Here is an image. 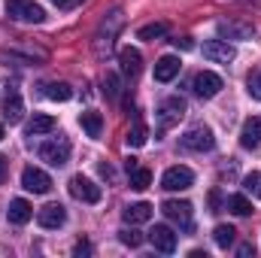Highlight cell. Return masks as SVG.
I'll return each instance as SVG.
<instances>
[{
	"label": "cell",
	"mask_w": 261,
	"mask_h": 258,
	"mask_svg": "<svg viewBox=\"0 0 261 258\" xmlns=\"http://www.w3.org/2000/svg\"><path fill=\"white\" fill-rule=\"evenodd\" d=\"M21 116H24L21 94H18V91H9V94H6V100H3V119H6L9 125H18V122H21Z\"/></svg>",
	"instance_id": "2e32d148"
},
{
	"label": "cell",
	"mask_w": 261,
	"mask_h": 258,
	"mask_svg": "<svg viewBox=\"0 0 261 258\" xmlns=\"http://www.w3.org/2000/svg\"><path fill=\"white\" fill-rule=\"evenodd\" d=\"M6 15L12 21H31V24H40L46 18L43 6H37L34 0H6Z\"/></svg>",
	"instance_id": "6da1fadb"
},
{
	"label": "cell",
	"mask_w": 261,
	"mask_h": 258,
	"mask_svg": "<svg viewBox=\"0 0 261 258\" xmlns=\"http://www.w3.org/2000/svg\"><path fill=\"white\" fill-rule=\"evenodd\" d=\"M213 240H216V246L228 249V246L237 240V231H234L231 225H216V231H213Z\"/></svg>",
	"instance_id": "cb8c5ba5"
},
{
	"label": "cell",
	"mask_w": 261,
	"mask_h": 258,
	"mask_svg": "<svg viewBox=\"0 0 261 258\" xmlns=\"http://www.w3.org/2000/svg\"><path fill=\"white\" fill-rule=\"evenodd\" d=\"M70 194L76 197V200H82V203H97L100 200V186H94L88 176H82V173H76L73 179H70Z\"/></svg>",
	"instance_id": "5b68a950"
},
{
	"label": "cell",
	"mask_w": 261,
	"mask_h": 258,
	"mask_svg": "<svg viewBox=\"0 0 261 258\" xmlns=\"http://www.w3.org/2000/svg\"><path fill=\"white\" fill-rule=\"evenodd\" d=\"M161 213L170 222H179L186 231H192V203L189 200H164L161 203Z\"/></svg>",
	"instance_id": "ba28073f"
},
{
	"label": "cell",
	"mask_w": 261,
	"mask_h": 258,
	"mask_svg": "<svg viewBox=\"0 0 261 258\" xmlns=\"http://www.w3.org/2000/svg\"><path fill=\"white\" fill-rule=\"evenodd\" d=\"M3 179H6V158L0 155V186H3Z\"/></svg>",
	"instance_id": "8d00e7d4"
},
{
	"label": "cell",
	"mask_w": 261,
	"mask_h": 258,
	"mask_svg": "<svg viewBox=\"0 0 261 258\" xmlns=\"http://www.w3.org/2000/svg\"><path fill=\"white\" fill-rule=\"evenodd\" d=\"M173 46H176V49H182V52H192V49H195L192 37H176V40H173Z\"/></svg>",
	"instance_id": "1f68e13d"
},
{
	"label": "cell",
	"mask_w": 261,
	"mask_h": 258,
	"mask_svg": "<svg viewBox=\"0 0 261 258\" xmlns=\"http://www.w3.org/2000/svg\"><path fill=\"white\" fill-rule=\"evenodd\" d=\"M234 216H249L252 213V200L246 194H228V203H225Z\"/></svg>",
	"instance_id": "603a6c76"
},
{
	"label": "cell",
	"mask_w": 261,
	"mask_h": 258,
	"mask_svg": "<svg viewBox=\"0 0 261 258\" xmlns=\"http://www.w3.org/2000/svg\"><path fill=\"white\" fill-rule=\"evenodd\" d=\"M3 134H6V131H3V125H0V140H3Z\"/></svg>",
	"instance_id": "f35d334b"
},
{
	"label": "cell",
	"mask_w": 261,
	"mask_h": 258,
	"mask_svg": "<svg viewBox=\"0 0 261 258\" xmlns=\"http://www.w3.org/2000/svg\"><path fill=\"white\" fill-rule=\"evenodd\" d=\"M128 176H130V189L134 192H146L152 186V170L149 167H134Z\"/></svg>",
	"instance_id": "7402d4cb"
},
{
	"label": "cell",
	"mask_w": 261,
	"mask_h": 258,
	"mask_svg": "<svg viewBox=\"0 0 261 258\" xmlns=\"http://www.w3.org/2000/svg\"><path fill=\"white\" fill-rule=\"evenodd\" d=\"M28 137H43V134H52L55 131V119L46 116V113H34V119L28 122Z\"/></svg>",
	"instance_id": "44dd1931"
},
{
	"label": "cell",
	"mask_w": 261,
	"mask_h": 258,
	"mask_svg": "<svg viewBox=\"0 0 261 258\" xmlns=\"http://www.w3.org/2000/svg\"><path fill=\"white\" fill-rule=\"evenodd\" d=\"M40 158L52 167H64L70 161V140L67 137H55V140H46L40 146Z\"/></svg>",
	"instance_id": "7a4b0ae2"
},
{
	"label": "cell",
	"mask_w": 261,
	"mask_h": 258,
	"mask_svg": "<svg viewBox=\"0 0 261 258\" xmlns=\"http://www.w3.org/2000/svg\"><path fill=\"white\" fill-rule=\"evenodd\" d=\"M167 34V24L164 21H152V24H143L140 31H137V40H158V37H164Z\"/></svg>",
	"instance_id": "d4e9b609"
},
{
	"label": "cell",
	"mask_w": 261,
	"mask_h": 258,
	"mask_svg": "<svg viewBox=\"0 0 261 258\" xmlns=\"http://www.w3.org/2000/svg\"><path fill=\"white\" fill-rule=\"evenodd\" d=\"M219 200H222L219 192H210V207H213V213H219Z\"/></svg>",
	"instance_id": "e575fe53"
},
{
	"label": "cell",
	"mask_w": 261,
	"mask_h": 258,
	"mask_svg": "<svg viewBox=\"0 0 261 258\" xmlns=\"http://www.w3.org/2000/svg\"><path fill=\"white\" fill-rule=\"evenodd\" d=\"M79 125H82V131H85L91 140H97V137L103 134V116L94 113V110H85V113L79 116Z\"/></svg>",
	"instance_id": "ffe728a7"
},
{
	"label": "cell",
	"mask_w": 261,
	"mask_h": 258,
	"mask_svg": "<svg viewBox=\"0 0 261 258\" xmlns=\"http://www.w3.org/2000/svg\"><path fill=\"white\" fill-rule=\"evenodd\" d=\"M100 176H107V179H113L116 173H113V167H110V164H100Z\"/></svg>",
	"instance_id": "d590c367"
},
{
	"label": "cell",
	"mask_w": 261,
	"mask_h": 258,
	"mask_svg": "<svg viewBox=\"0 0 261 258\" xmlns=\"http://www.w3.org/2000/svg\"><path fill=\"white\" fill-rule=\"evenodd\" d=\"M192 186H195V173L189 167H182V164L167 167L164 176H161V189H167V192H186Z\"/></svg>",
	"instance_id": "277c9868"
},
{
	"label": "cell",
	"mask_w": 261,
	"mask_h": 258,
	"mask_svg": "<svg viewBox=\"0 0 261 258\" xmlns=\"http://www.w3.org/2000/svg\"><path fill=\"white\" fill-rule=\"evenodd\" d=\"M149 240H152V246H155L158 252H164V255L176 252V234H173V228H167V225H155V228L149 231Z\"/></svg>",
	"instance_id": "8fae6325"
},
{
	"label": "cell",
	"mask_w": 261,
	"mask_h": 258,
	"mask_svg": "<svg viewBox=\"0 0 261 258\" xmlns=\"http://www.w3.org/2000/svg\"><path fill=\"white\" fill-rule=\"evenodd\" d=\"M119 64H122V73H125V76H137L140 67H143V55H140V49L125 46V49L119 52Z\"/></svg>",
	"instance_id": "e0dca14e"
},
{
	"label": "cell",
	"mask_w": 261,
	"mask_h": 258,
	"mask_svg": "<svg viewBox=\"0 0 261 258\" xmlns=\"http://www.w3.org/2000/svg\"><path fill=\"white\" fill-rule=\"evenodd\" d=\"M73 255H91V243H88V240H79V243L73 246Z\"/></svg>",
	"instance_id": "d6a6232c"
},
{
	"label": "cell",
	"mask_w": 261,
	"mask_h": 258,
	"mask_svg": "<svg viewBox=\"0 0 261 258\" xmlns=\"http://www.w3.org/2000/svg\"><path fill=\"white\" fill-rule=\"evenodd\" d=\"M103 94H107L110 100L119 97V76H116V73H107V76H103Z\"/></svg>",
	"instance_id": "f546056e"
},
{
	"label": "cell",
	"mask_w": 261,
	"mask_h": 258,
	"mask_svg": "<svg viewBox=\"0 0 261 258\" xmlns=\"http://www.w3.org/2000/svg\"><path fill=\"white\" fill-rule=\"evenodd\" d=\"M6 216H9V222H12V225H24V222H31V219H34V207H31L24 197H15V200L9 203Z\"/></svg>",
	"instance_id": "ac0fdd59"
},
{
	"label": "cell",
	"mask_w": 261,
	"mask_h": 258,
	"mask_svg": "<svg viewBox=\"0 0 261 258\" xmlns=\"http://www.w3.org/2000/svg\"><path fill=\"white\" fill-rule=\"evenodd\" d=\"M52 3H55V6H70L73 0H52Z\"/></svg>",
	"instance_id": "74e56055"
},
{
	"label": "cell",
	"mask_w": 261,
	"mask_h": 258,
	"mask_svg": "<svg viewBox=\"0 0 261 258\" xmlns=\"http://www.w3.org/2000/svg\"><path fill=\"white\" fill-rule=\"evenodd\" d=\"M179 58L176 55H164V58H158L155 61V79L158 82H170V79H176L179 76Z\"/></svg>",
	"instance_id": "9a60e30c"
},
{
	"label": "cell",
	"mask_w": 261,
	"mask_h": 258,
	"mask_svg": "<svg viewBox=\"0 0 261 258\" xmlns=\"http://www.w3.org/2000/svg\"><path fill=\"white\" fill-rule=\"evenodd\" d=\"M122 219H125L128 225H143V222H149V219H152V203H146V200L130 203V207H125Z\"/></svg>",
	"instance_id": "d6986e66"
},
{
	"label": "cell",
	"mask_w": 261,
	"mask_h": 258,
	"mask_svg": "<svg viewBox=\"0 0 261 258\" xmlns=\"http://www.w3.org/2000/svg\"><path fill=\"white\" fill-rule=\"evenodd\" d=\"M37 222H40V228H46V231H52V228H61L67 222V210L61 203H46L40 213H37Z\"/></svg>",
	"instance_id": "7c38bea8"
},
{
	"label": "cell",
	"mask_w": 261,
	"mask_h": 258,
	"mask_svg": "<svg viewBox=\"0 0 261 258\" xmlns=\"http://www.w3.org/2000/svg\"><path fill=\"white\" fill-rule=\"evenodd\" d=\"M222 91V76L219 73H213V70H200L195 76V94L197 97H203V100H210V97H216Z\"/></svg>",
	"instance_id": "9c48e42d"
},
{
	"label": "cell",
	"mask_w": 261,
	"mask_h": 258,
	"mask_svg": "<svg viewBox=\"0 0 261 258\" xmlns=\"http://www.w3.org/2000/svg\"><path fill=\"white\" fill-rule=\"evenodd\" d=\"M243 189H246V192H252L255 197H261V173H258V170H252V173H246V176H243Z\"/></svg>",
	"instance_id": "f1b7e54d"
},
{
	"label": "cell",
	"mask_w": 261,
	"mask_h": 258,
	"mask_svg": "<svg viewBox=\"0 0 261 258\" xmlns=\"http://www.w3.org/2000/svg\"><path fill=\"white\" fill-rule=\"evenodd\" d=\"M234 55L237 52L228 40H206L203 43V58H210L216 64H228V61H234Z\"/></svg>",
	"instance_id": "30bf717a"
},
{
	"label": "cell",
	"mask_w": 261,
	"mask_h": 258,
	"mask_svg": "<svg viewBox=\"0 0 261 258\" xmlns=\"http://www.w3.org/2000/svg\"><path fill=\"white\" fill-rule=\"evenodd\" d=\"M21 186H24V192L46 194L52 189V179H49V173L40 170V167H24V170H21Z\"/></svg>",
	"instance_id": "8992f818"
},
{
	"label": "cell",
	"mask_w": 261,
	"mask_h": 258,
	"mask_svg": "<svg viewBox=\"0 0 261 258\" xmlns=\"http://www.w3.org/2000/svg\"><path fill=\"white\" fill-rule=\"evenodd\" d=\"M182 116H186V100H182V97H167L164 107H161V128L176 125Z\"/></svg>",
	"instance_id": "4fadbf2b"
},
{
	"label": "cell",
	"mask_w": 261,
	"mask_h": 258,
	"mask_svg": "<svg viewBox=\"0 0 261 258\" xmlns=\"http://www.w3.org/2000/svg\"><path fill=\"white\" fill-rule=\"evenodd\" d=\"M246 91H249V97L261 100V67L249 70V76H246Z\"/></svg>",
	"instance_id": "83f0119b"
},
{
	"label": "cell",
	"mask_w": 261,
	"mask_h": 258,
	"mask_svg": "<svg viewBox=\"0 0 261 258\" xmlns=\"http://www.w3.org/2000/svg\"><path fill=\"white\" fill-rule=\"evenodd\" d=\"M216 31H219L222 40H252V34H255V28H252L249 21H237V18L219 21Z\"/></svg>",
	"instance_id": "52a82bcc"
},
{
	"label": "cell",
	"mask_w": 261,
	"mask_h": 258,
	"mask_svg": "<svg viewBox=\"0 0 261 258\" xmlns=\"http://www.w3.org/2000/svg\"><path fill=\"white\" fill-rule=\"evenodd\" d=\"M119 240H122L125 246H130V249H137V246L143 243V234L134 231V228H125V231H119Z\"/></svg>",
	"instance_id": "4dcf8cb0"
},
{
	"label": "cell",
	"mask_w": 261,
	"mask_h": 258,
	"mask_svg": "<svg viewBox=\"0 0 261 258\" xmlns=\"http://www.w3.org/2000/svg\"><path fill=\"white\" fill-rule=\"evenodd\" d=\"M46 94L52 97V100H58V104H64L73 97V88L67 85V82H52V85H46Z\"/></svg>",
	"instance_id": "4316f807"
},
{
	"label": "cell",
	"mask_w": 261,
	"mask_h": 258,
	"mask_svg": "<svg viewBox=\"0 0 261 258\" xmlns=\"http://www.w3.org/2000/svg\"><path fill=\"white\" fill-rule=\"evenodd\" d=\"M261 143V116H249L243 122V131H240V146L243 149H255Z\"/></svg>",
	"instance_id": "5bb4252c"
},
{
	"label": "cell",
	"mask_w": 261,
	"mask_h": 258,
	"mask_svg": "<svg viewBox=\"0 0 261 258\" xmlns=\"http://www.w3.org/2000/svg\"><path fill=\"white\" fill-rule=\"evenodd\" d=\"M179 143L189 152H210L216 146V137H213V131L206 128V125H195V128H189L179 137Z\"/></svg>",
	"instance_id": "3957f363"
},
{
	"label": "cell",
	"mask_w": 261,
	"mask_h": 258,
	"mask_svg": "<svg viewBox=\"0 0 261 258\" xmlns=\"http://www.w3.org/2000/svg\"><path fill=\"white\" fill-rule=\"evenodd\" d=\"M146 140H149V131H146V125H134V128L128 131V137H125V143H128L130 149H140V146H146Z\"/></svg>",
	"instance_id": "484cf974"
},
{
	"label": "cell",
	"mask_w": 261,
	"mask_h": 258,
	"mask_svg": "<svg viewBox=\"0 0 261 258\" xmlns=\"http://www.w3.org/2000/svg\"><path fill=\"white\" fill-rule=\"evenodd\" d=\"M237 255H240V258H249V255H255V246H252V243H243V246L237 249Z\"/></svg>",
	"instance_id": "836d02e7"
}]
</instances>
